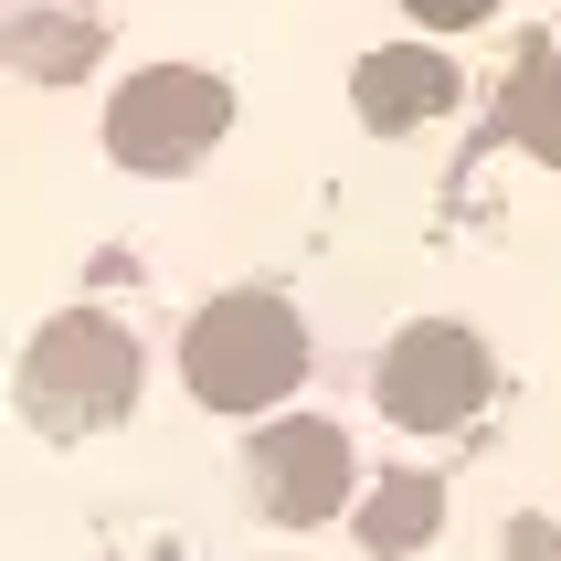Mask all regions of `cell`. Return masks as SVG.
I'll return each instance as SVG.
<instances>
[{
    "label": "cell",
    "instance_id": "cell-11",
    "mask_svg": "<svg viewBox=\"0 0 561 561\" xmlns=\"http://www.w3.org/2000/svg\"><path fill=\"white\" fill-rule=\"evenodd\" d=\"M508 561H561V530L551 519H508Z\"/></svg>",
    "mask_w": 561,
    "mask_h": 561
},
{
    "label": "cell",
    "instance_id": "cell-9",
    "mask_svg": "<svg viewBox=\"0 0 561 561\" xmlns=\"http://www.w3.org/2000/svg\"><path fill=\"white\" fill-rule=\"evenodd\" d=\"M95 43H106V32H95V22H75V11H43V22H11V64H22V75H43V85H64V75H85V64H95Z\"/></svg>",
    "mask_w": 561,
    "mask_h": 561
},
{
    "label": "cell",
    "instance_id": "cell-3",
    "mask_svg": "<svg viewBox=\"0 0 561 561\" xmlns=\"http://www.w3.org/2000/svg\"><path fill=\"white\" fill-rule=\"evenodd\" d=\"M222 127H233V85H222V75H202V64H149V75H127L117 106H106V159H127V170H191Z\"/></svg>",
    "mask_w": 561,
    "mask_h": 561
},
{
    "label": "cell",
    "instance_id": "cell-5",
    "mask_svg": "<svg viewBox=\"0 0 561 561\" xmlns=\"http://www.w3.org/2000/svg\"><path fill=\"white\" fill-rule=\"evenodd\" d=\"M254 499H265V519H329V508L350 499V435L340 424H318V413H297V424H265L254 435Z\"/></svg>",
    "mask_w": 561,
    "mask_h": 561
},
{
    "label": "cell",
    "instance_id": "cell-2",
    "mask_svg": "<svg viewBox=\"0 0 561 561\" xmlns=\"http://www.w3.org/2000/svg\"><path fill=\"white\" fill-rule=\"evenodd\" d=\"M138 403V340H127L117 318H43L22 350V413L32 424H54V435H85V424H106V413Z\"/></svg>",
    "mask_w": 561,
    "mask_h": 561
},
{
    "label": "cell",
    "instance_id": "cell-8",
    "mask_svg": "<svg viewBox=\"0 0 561 561\" xmlns=\"http://www.w3.org/2000/svg\"><path fill=\"white\" fill-rule=\"evenodd\" d=\"M499 127L530 159H561V64H551V43H519V64L499 85Z\"/></svg>",
    "mask_w": 561,
    "mask_h": 561
},
{
    "label": "cell",
    "instance_id": "cell-1",
    "mask_svg": "<svg viewBox=\"0 0 561 561\" xmlns=\"http://www.w3.org/2000/svg\"><path fill=\"white\" fill-rule=\"evenodd\" d=\"M297 371H308V329H297V308L265 297V286H233V297H213V308L181 329V381H191V403H213V413L286 403Z\"/></svg>",
    "mask_w": 561,
    "mask_h": 561
},
{
    "label": "cell",
    "instance_id": "cell-6",
    "mask_svg": "<svg viewBox=\"0 0 561 561\" xmlns=\"http://www.w3.org/2000/svg\"><path fill=\"white\" fill-rule=\"evenodd\" d=\"M350 95H360V127L403 138V127H424V117L456 106V64H445L435 43H381V54H360Z\"/></svg>",
    "mask_w": 561,
    "mask_h": 561
},
{
    "label": "cell",
    "instance_id": "cell-7",
    "mask_svg": "<svg viewBox=\"0 0 561 561\" xmlns=\"http://www.w3.org/2000/svg\"><path fill=\"white\" fill-rule=\"evenodd\" d=\"M435 519H445V488H435V477H413V467H392L371 499H360V551H371V561H403V551L435 540Z\"/></svg>",
    "mask_w": 561,
    "mask_h": 561
},
{
    "label": "cell",
    "instance_id": "cell-10",
    "mask_svg": "<svg viewBox=\"0 0 561 561\" xmlns=\"http://www.w3.org/2000/svg\"><path fill=\"white\" fill-rule=\"evenodd\" d=\"M413 22H435V32H467V22H488V11H499V0H403Z\"/></svg>",
    "mask_w": 561,
    "mask_h": 561
},
{
    "label": "cell",
    "instance_id": "cell-4",
    "mask_svg": "<svg viewBox=\"0 0 561 561\" xmlns=\"http://www.w3.org/2000/svg\"><path fill=\"white\" fill-rule=\"evenodd\" d=\"M488 340L477 329H456V318H413V329H392V350H381V413L403 424V435H445V424H467L477 403H488Z\"/></svg>",
    "mask_w": 561,
    "mask_h": 561
}]
</instances>
